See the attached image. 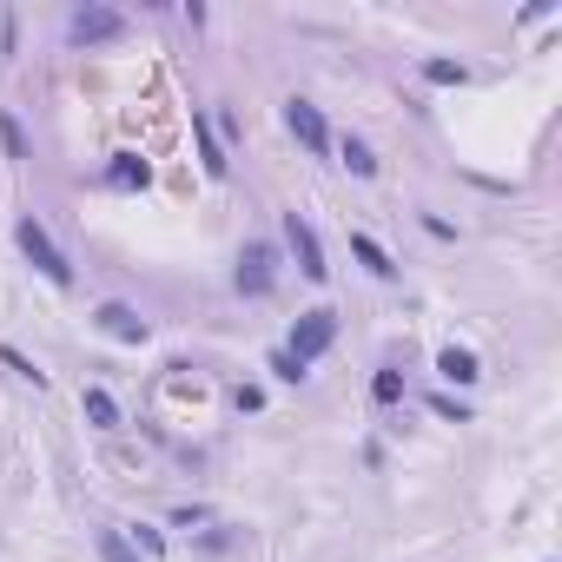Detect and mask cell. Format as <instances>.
I'll list each match as a JSON object with an SVG mask.
<instances>
[{
    "instance_id": "1",
    "label": "cell",
    "mask_w": 562,
    "mask_h": 562,
    "mask_svg": "<svg viewBox=\"0 0 562 562\" xmlns=\"http://www.w3.org/2000/svg\"><path fill=\"white\" fill-rule=\"evenodd\" d=\"M285 246H291V259H298V272H304L311 285H325V278H332L325 246H317V225H311L304 212H285Z\"/></svg>"
},
{
    "instance_id": "2",
    "label": "cell",
    "mask_w": 562,
    "mask_h": 562,
    "mask_svg": "<svg viewBox=\"0 0 562 562\" xmlns=\"http://www.w3.org/2000/svg\"><path fill=\"white\" fill-rule=\"evenodd\" d=\"M14 238H21V252H27L53 285H73V265H66V252L53 246V232H47L40 218H21V225H14Z\"/></svg>"
},
{
    "instance_id": "3",
    "label": "cell",
    "mask_w": 562,
    "mask_h": 562,
    "mask_svg": "<svg viewBox=\"0 0 562 562\" xmlns=\"http://www.w3.org/2000/svg\"><path fill=\"white\" fill-rule=\"evenodd\" d=\"M120 34H126V21H120L113 8H93V0L66 14V40H73V47H113Z\"/></svg>"
},
{
    "instance_id": "4",
    "label": "cell",
    "mask_w": 562,
    "mask_h": 562,
    "mask_svg": "<svg viewBox=\"0 0 562 562\" xmlns=\"http://www.w3.org/2000/svg\"><path fill=\"white\" fill-rule=\"evenodd\" d=\"M272 285H278V246H272V238H252V246L238 252V291L265 298Z\"/></svg>"
},
{
    "instance_id": "5",
    "label": "cell",
    "mask_w": 562,
    "mask_h": 562,
    "mask_svg": "<svg viewBox=\"0 0 562 562\" xmlns=\"http://www.w3.org/2000/svg\"><path fill=\"white\" fill-rule=\"evenodd\" d=\"M332 338H338V311L317 304V311H304L298 325H291V345H285V351H291L298 364H311L317 351H332Z\"/></svg>"
},
{
    "instance_id": "6",
    "label": "cell",
    "mask_w": 562,
    "mask_h": 562,
    "mask_svg": "<svg viewBox=\"0 0 562 562\" xmlns=\"http://www.w3.org/2000/svg\"><path fill=\"white\" fill-rule=\"evenodd\" d=\"M93 325L107 332V338H120V345H146L152 332H146V317L133 311V304H120V298H107L100 311H93Z\"/></svg>"
},
{
    "instance_id": "7",
    "label": "cell",
    "mask_w": 562,
    "mask_h": 562,
    "mask_svg": "<svg viewBox=\"0 0 562 562\" xmlns=\"http://www.w3.org/2000/svg\"><path fill=\"white\" fill-rule=\"evenodd\" d=\"M285 126L311 146V152H332V133H325V113H317L311 100H285Z\"/></svg>"
},
{
    "instance_id": "8",
    "label": "cell",
    "mask_w": 562,
    "mask_h": 562,
    "mask_svg": "<svg viewBox=\"0 0 562 562\" xmlns=\"http://www.w3.org/2000/svg\"><path fill=\"white\" fill-rule=\"evenodd\" d=\"M79 411H87L93 430H120V404H113L107 384H87V390H79Z\"/></svg>"
},
{
    "instance_id": "9",
    "label": "cell",
    "mask_w": 562,
    "mask_h": 562,
    "mask_svg": "<svg viewBox=\"0 0 562 562\" xmlns=\"http://www.w3.org/2000/svg\"><path fill=\"white\" fill-rule=\"evenodd\" d=\"M437 377L444 384H476V377H484V364H476V351H463V345H444L437 351Z\"/></svg>"
},
{
    "instance_id": "10",
    "label": "cell",
    "mask_w": 562,
    "mask_h": 562,
    "mask_svg": "<svg viewBox=\"0 0 562 562\" xmlns=\"http://www.w3.org/2000/svg\"><path fill=\"white\" fill-rule=\"evenodd\" d=\"M338 166H345L351 179H377V152H371L358 133H345V139H338Z\"/></svg>"
},
{
    "instance_id": "11",
    "label": "cell",
    "mask_w": 562,
    "mask_h": 562,
    "mask_svg": "<svg viewBox=\"0 0 562 562\" xmlns=\"http://www.w3.org/2000/svg\"><path fill=\"white\" fill-rule=\"evenodd\" d=\"M351 252L364 259V272H371V278H397V259H390V252L377 246V238H371V232H358V238H351Z\"/></svg>"
},
{
    "instance_id": "12",
    "label": "cell",
    "mask_w": 562,
    "mask_h": 562,
    "mask_svg": "<svg viewBox=\"0 0 562 562\" xmlns=\"http://www.w3.org/2000/svg\"><path fill=\"white\" fill-rule=\"evenodd\" d=\"M93 549H100V562H146V555H139L120 529H100V536H93Z\"/></svg>"
},
{
    "instance_id": "13",
    "label": "cell",
    "mask_w": 562,
    "mask_h": 562,
    "mask_svg": "<svg viewBox=\"0 0 562 562\" xmlns=\"http://www.w3.org/2000/svg\"><path fill=\"white\" fill-rule=\"evenodd\" d=\"M0 364H8V371H14V377H27V384H34V390H40V384H47V371H40V364H34V358H27V351H14V345H0Z\"/></svg>"
},
{
    "instance_id": "14",
    "label": "cell",
    "mask_w": 562,
    "mask_h": 562,
    "mask_svg": "<svg viewBox=\"0 0 562 562\" xmlns=\"http://www.w3.org/2000/svg\"><path fill=\"white\" fill-rule=\"evenodd\" d=\"M371 397H377V404H397V397H404V371H397V364H384V371L371 377Z\"/></svg>"
},
{
    "instance_id": "15",
    "label": "cell",
    "mask_w": 562,
    "mask_h": 562,
    "mask_svg": "<svg viewBox=\"0 0 562 562\" xmlns=\"http://www.w3.org/2000/svg\"><path fill=\"white\" fill-rule=\"evenodd\" d=\"M0 146H8V159H27V133H21V120L0 107Z\"/></svg>"
},
{
    "instance_id": "16",
    "label": "cell",
    "mask_w": 562,
    "mask_h": 562,
    "mask_svg": "<svg viewBox=\"0 0 562 562\" xmlns=\"http://www.w3.org/2000/svg\"><path fill=\"white\" fill-rule=\"evenodd\" d=\"M272 377H278V384H304V377H311V364H298L291 351H272Z\"/></svg>"
},
{
    "instance_id": "17",
    "label": "cell",
    "mask_w": 562,
    "mask_h": 562,
    "mask_svg": "<svg viewBox=\"0 0 562 562\" xmlns=\"http://www.w3.org/2000/svg\"><path fill=\"white\" fill-rule=\"evenodd\" d=\"M424 79H437V87H463L470 73H463L457 60H424Z\"/></svg>"
},
{
    "instance_id": "18",
    "label": "cell",
    "mask_w": 562,
    "mask_h": 562,
    "mask_svg": "<svg viewBox=\"0 0 562 562\" xmlns=\"http://www.w3.org/2000/svg\"><path fill=\"white\" fill-rule=\"evenodd\" d=\"M199 523H212L205 503H179V510H173V529H199Z\"/></svg>"
},
{
    "instance_id": "19",
    "label": "cell",
    "mask_w": 562,
    "mask_h": 562,
    "mask_svg": "<svg viewBox=\"0 0 562 562\" xmlns=\"http://www.w3.org/2000/svg\"><path fill=\"white\" fill-rule=\"evenodd\" d=\"M113 186H146V166H139V159H126V152H120V166H113Z\"/></svg>"
},
{
    "instance_id": "20",
    "label": "cell",
    "mask_w": 562,
    "mask_h": 562,
    "mask_svg": "<svg viewBox=\"0 0 562 562\" xmlns=\"http://www.w3.org/2000/svg\"><path fill=\"white\" fill-rule=\"evenodd\" d=\"M120 536H126V542H139L146 555H159V549H166V536H159V529H146V523H139V529H120Z\"/></svg>"
},
{
    "instance_id": "21",
    "label": "cell",
    "mask_w": 562,
    "mask_h": 562,
    "mask_svg": "<svg viewBox=\"0 0 562 562\" xmlns=\"http://www.w3.org/2000/svg\"><path fill=\"white\" fill-rule=\"evenodd\" d=\"M424 232H430V238H444V246H457V225H450V218H437V212H424Z\"/></svg>"
}]
</instances>
